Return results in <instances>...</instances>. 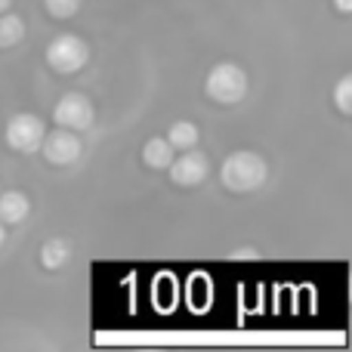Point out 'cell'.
Segmentation results:
<instances>
[{
  "mask_svg": "<svg viewBox=\"0 0 352 352\" xmlns=\"http://www.w3.org/2000/svg\"><path fill=\"white\" fill-rule=\"evenodd\" d=\"M266 176H269V167H266V161H263V155L248 152V148L232 152L229 158L223 161V167H219L223 186L229 188V192H238V195H248V192L263 188Z\"/></svg>",
  "mask_w": 352,
  "mask_h": 352,
  "instance_id": "6da1fadb",
  "label": "cell"
},
{
  "mask_svg": "<svg viewBox=\"0 0 352 352\" xmlns=\"http://www.w3.org/2000/svg\"><path fill=\"white\" fill-rule=\"evenodd\" d=\"M204 87L210 99H217L223 105H235L248 96V72L235 62H219V65L210 68Z\"/></svg>",
  "mask_w": 352,
  "mask_h": 352,
  "instance_id": "7a4b0ae2",
  "label": "cell"
},
{
  "mask_svg": "<svg viewBox=\"0 0 352 352\" xmlns=\"http://www.w3.org/2000/svg\"><path fill=\"white\" fill-rule=\"evenodd\" d=\"M90 62V47L78 34H59L47 47V65L59 74H74Z\"/></svg>",
  "mask_w": 352,
  "mask_h": 352,
  "instance_id": "3957f363",
  "label": "cell"
},
{
  "mask_svg": "<svg viewBox=\"0 0 352 352\" xmlns=\"http://www.w3.org/2000/svg\"><path fill=\"white\" fill-rule=\"evenodd\" d=\"M43 133H47L43 121L37 115H28V111L12 115L10 121H6V146L16 148V152H22V155L37 152L41 142H43Z\"/></svg>",
  "mask_w": 352,
  "mask_h": 352,
  "instance_id": "277c9868",
  "label": "cell"
},
{
  "mask_svg": "<svg viewBox=\"0 0 352 352\" xmlns=\"http://www.w3.org/2000/svg\"><path fill=\"white\" fill-rule=\"evenodd\" d=\"M53 121L68 130H90L96 121V109L84 93H65L53 109Z\"/></svg>",
  "mask_w": 352,
  "mask_h": 352,
  "instance_id": "5b68a950",
  "label": "cell"
},
{
  "mask_svg": "<svg viewBox=\"0 0 352 352\" xmlns=\"http://www.w3.org/2000/svg\"><path fill=\"white\" fill-rule=\"evenodd\" d=\"M41 152L47 158V164L53 167H68L80 158L84 152V142L74 130L62 127V130H53V133H43V142H41Z\"/></svg>",
  "mask_w": 352,
  "mask_h": 352,
  "instance_id": "8992f818",
  "label": "cell"
},
{
  "mask_svg": "<svg viewBox=\"0 0 352 352\" xmlns=\"http://www.w3.org/2000/svg\"><path fill=\"white\" fill-rule=\"evenodd\" d=\"M207 170H210V161H207L204 152H195V148H186V155H179L170 161V179L176 186H198V182L207 179Z\"/></svg>",
  "mask_w": 352,
  "mask_h": 352,
  "instance_id": "52a82bcc",
  "label": "cell"
},
{
  "mask_svg": "<svg viewBox=\"0 0 352 352\" xmlns=\"http://www.w3.org/2000/svg\"><path fill=\"white\" fill-rule=\"evenodd\" d=\"M31 213V201L25 192L19 188H10V192H0V223L3 226H16L22 223Z\"/></svg>",
  "mask_w": 352,
  "mask_h": 352,
  "instance_id": "ba28073f",
  "label": "cell"
},
{
  "mask_svg": "<svg viewBox=\"0 0 352 352\" xmlns=\"http://www.w3.org/2000/svg\"><path fill=\"white\" fill-rule=\"evenodd\" d=\"M173 152L176 148L167 142V136H155V140H148L146 148H142V161H146L152 170H164V167H170Z\"/></svg>",
  "mask_w": 352,
  "mask_h": 352,
  "instance_id": "9c48e42d",
  "label": "cell"
},
{
  "mask_svg": "<svg viewBox=\"0 0 352 352\" xmlns=\"http://www.w3.org/2000/svg\"><path fill=\"white\" fill-rule=\"evenodd\" d=\"M25 37V22L22 16H16V12H0V50H10L16 47L19 41Z\"/></svg>",
  "mask_w": 352,
  "mask_h": 352,
  "instance_id": "30bf717a",
  "label": "cell"
},
{
  "mask_svg": "<svg viewBox=\"0 0 352 352\" xmlns=\"http://www.w3.org/2000/svg\"><path fill=\"white\" fill-rule=\"evenodd\" d=\"M198 140H201V130L195 127L192 121H176L170 130H167V142H170L173 148H195L198 146Z\"/></svg>",
  "mask_w": 352,
  "mask_h": 352,
  "instance_id": "8fae6325",
  "label": "cell"
},
{
  "mask_svg": "<svg viewBox=\"0 0 352 352\" xmlns=\"http://www.w3.org/2000/svg\"><path fill=\"white\" fill-rule=\"evenodd\" d=\"M68 256H72V248H68V241H62V238H50L41 248L43 269H62L68 263Z\"/></svg>",
  "mask_w": 352,
  "mask_h": 352,
  "instance_id": "7c38bea8",
  "label": "cell"
},
{
  "mask_svg": "<svg viewBox=\"0 0 352 352\" xmlns=\"http://www.w3.org/2000/svg\"><path fill=\"white\" fill-rule=\"evenodd\" d=\"M334 102L343 115H352V74H343L334 87Z\"/></svg>",
  "mask_w": 352,
  "mask_h": 352,
  "instance_id": "4fadbf2b",
  "label": "cell"
},
{
  "mask_svg": "<svg viewBox=\"0 0 352 352\" xmlns=\"http://www.w3.org/2000/svg\"><path fill=\"white\" fill-rule=\"evenodd\" d=\"M80 3H84V0H43V6H47V12L53 19H72V16H78Z\"/></svg>",
  "mask_w": 352,
  "mask_h": 352,
  "instance_id": "5bb4252c",
  "label": "cell"
},
{
  "mask_svg": "<svg viewBox=\"0 0 352 352\" xmlns=\"http://www.w3.org/2000/svg\"><path fill=\"white\" fill-rule=\"evenodd\" d=\"M334 3L340 12H352V0H334Z\"/></svg>",
  "mask_w": 352,
  "mask_h": 352,
  "instance_id": "9a60e30c",
  "label": "cell"
},
{
  "mask_svg": "<svg viewBox=\"0 0 352 352\" xmlns=\"http://www.w3.org/2000/svg\"><path fill=\"white\" fill-rule=\"evenodd\" d=\"M12 6V0H0V12H6Z\"/></svg>",
  "mask_w": 352,
  "mask_h": 352,
  "instance_id": "2e32d148",
  "label": "cell"
},
{
  "mask_svg": "<svg viewBox=\"0 0 352 352\" xmlns=\"http://www.w3.org/2000/svg\"><path fill=\"white\" fill-rule=\"evenodd\" d=\"M3 241H6V226L0 223V244H3Z\"/></svg>",
  "mask_w": 352,
  "mask_h": 352,
  "instance_id": "e0dca14e",
  "label": "cell"
}]
</instances>
